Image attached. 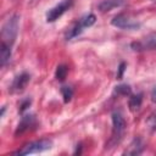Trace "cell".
Wrapping results in <instances>:
<instances>
[{
  "label": "cell",
  "instance_id": "6da1fadb",
  "mask_svg": "<svg viewBox=\"0 0 156 156\" xmlns=\"http://www.w3.org/2000/svg\"><path fill=\"white\" fill-rule=\"evenodd\" d=\"M18 26H20L18 15H12L4 22L1 27V45L12 48L18 33Z\"/></svg>",
  "mask_w": 156,
  "mask_h": 156
},
{
  "label": "cell",
  "instance_id": "7a4b0ae2",
  "mask_svg": "<svg viewBox=\"0 0 156 156\" xmlns=\"http://www.w3.org/2000/svg\"><path fill=\"white\" fill-rule=\"evenodd\" d=\"M111 117H112V135L108 141V145H116L121 140V138L124 133L126 121H124V117L122 116V113L118 111L112 112Z\"/></svg>",
  "mask_w": 156,
  "mask_h": 156
},
{
  "label": "cell",
  "instance_id": "3957f363",
  "mask_svg": "<svg viewBox=\"0 0 156 156\" xmlns=\"http://www.w3.org/2000/svg\"><path fill=\"white\" fill-rule=\"evenodd\" d=\"M51 146H52V141L50 139H40V140H35L26 144L24 146L15 151L13 155H29V154L43 152L45 150L51 149Z\"/></svg>",
  "mask_w": 156,
  "mask_h": 156
},
{
  "label": "cell",
  "instance_id": "277c9868",
  "mask_svg": "<svg viewBox=\"0 0 156 156\" xmlns=\"http://www.w3.org/2000/svg\"><path fill=\"white\" fill-rule=\"evenodd\" d=\"M95 21H96V17H95V15H93V13H89V15L83 16L82 18H79V20L68 29V32L66 33V39L68 40V39L76 38L77 35H79V34L83 32L84 28H88V27L93 26V24L95 23Z\"/></svg>",
  "mask_w": 156,
  "mask_h": 156
},
{
  "label": "cell",
  "instance_id": "5b68a950",
  "mask_svg": "<svg viewBox=\"0 0 156 156\" xmlns=\"http://www.w3.org/2000/svg\"><path fill=\"white\" fill-rule=\"evenodd\" d=\"M73 1L74 0H62L57 5L51 7L46 12V22H55L56 20H58L67 10L71 9V6L73 5Z\"/></svg>",
  "mask_w": 156,
  "mask_h": 156
},
{
  "label": "cell",
  "instance_id": "8992f818",
  "mask_svg": "<svg viewBox=\"0 0 156 156\" xmlns=\"http://www.w3.org/2000/svg\"><path fill=\"white\" fill-rule=\"evenodd\" d=\"M111 24L117 28H121V29H136L140 27L139 22L134 21L133 18H130L129 16H127L124 13L116 15L111 21Z\"/></svg>",
  "mask_w": 156,
  "mask_h": 156
},
{
  "label": "cell",
  "instance_id": "52a82bcc",
  "mask_svg": "<svg viewBox=\"0 0 156 156\" xmlns=\"http://www.w3.org/2000/svg\"><path fill=\"white\" fill-rule=\"evenodd\" d=\"M132 48L134 50H152V49H156V33L154 34H150L145 38H143L141 40L139 41H135L132 44Z\"/></svg>",
  "mask_w": 156,
  "mask_h": 156
},
{
  "label": "cell",
  "instance_id": "ba28073f",
  "mask_svg": "<svg viewBox=\"0 0 156 156\" xmlns=\"http://www.w3.org/2000/svg\"><path fill=\"white\" fill-rule=\"evenodd\" d=\"M30 79V76L27 73V72H22L21 74H18L13 82H12V85H11V90L12 91H21L26 88V85L28 84Z\"/></svg>",
  "mask_w": 156,
  "mask_h": 156
},
{
  "label": "cell",
  "instance_id": "9c48e42d",
  "mask_svg": "<svg viewBox=\"0 0 156 156\" xmlns=\"http://www.w3.org/2000/svg\"><path fill=\"white\" fill-rule=\"evenodd\" d=\"M124 2L126 0H101L98 5V9L101 12H108L116 7H121L124 5Z\"/></svg>",
  "mask_w": 156,
  "mask_h": 156
},
{
  "label": "cell",
  "instance_id": "30bf717a",
  "mask_svg": "<svg viewBox=\"0 0 156 156\" xmlns=\"http://www.w3.org/2000/svg\"><path fill=\"white\" fill-rule=\"evenodd\" d=\"M33 124H34V116H32V115H29V116H24V117L21 119V122L18 123V127H17L15 134L18 135V134L24 133V132L28 130Z\"/></svg>",
  "mask_w": 156,
  "mask_h": 156
},
{
  "label": "cell",
  "instance_id": "8fae6325",
  "mask_svg": "<svg viewBox=\"0 0 156 156\" xmlns=\"http://www.w3.org/2000/svg\"><path fill=\"white\" fill-rule=\"evenodd\" d=\"M143 149H144V144L141 141L140 138H135L130 145L128 146V149L124 151V155H139L143 152Z\"/></svg>",
  "mask_w": 156,
  "mask_h": 156
},
{
  "label": "cell",
  "instance_id": "7c38bea8",
  "mask_svg": "<svg viewBox=\"0 0 156 156\" xmlns=\"http://www.w3.org/2000/svg\"><path fill=\"white\" fill-rule=\"evenodd\" d=\"M141 102H143V94L141 93L132 95L129 98V108H130V111L139 110V107L141 106Z\"/></svg>",
  "mask_w": 156,
  "mask_h": 156
},
{
  "label": "cell",
  "instance_id": "4fadbf2b",
  "mask_svg": "<svg viewBox=\"0 0 156 156\" xmlns=\"http://www.w3.org/2000/svg\"><path fill=\"white\" fill-rule=\"evenodd\" d=\"M67 73H68V67H67L66 65H60V66H57V68H56L55 77H56L57 80H63V79L66 78Z\"/></svg>",
  "mask_w": 156,
  "mask_h": 156
},
{
  "label": "cell",
  "instance_id": "5bb4252c",
  "mask_svg": "<svg viewBox=\"0 0 156 156\" xmlns=\"http://www.w3.org/2000/svg\"><path fill=\"white\" fill-rule=\"evenodd\" d=\"M61 94L63 96V101L65 102H68L71 99H72V95H73V90L71 87H61Z\"/></svg>",
  "mask_w": 156,
  "mask_h": 156
},
{
  "label": "cell",
  "instance_id": "9a60e30c",
  "mask_svg": "<svg viewBox=\"0 0 156 156\" xmlns=\"http://www.w3.org/2000/svg\"><path fill=\"white\" fill-rule=\"evenodd\" d=\"M116 93L127 96V95H130L132 90H130V87H129V85H127V84H122V85L116 87Z\"/></svg>",
  "mask_w": 156,
  "mask_h": 156
},
{
  "label": "cell",
  "instance_id": "2e32d148",
  "mask_svg": "<svg viewBox=\"0 0 156 156\" xmlns=\"http://www.w3.org/2000/svg\"><path fill=\"white\" fill-rule=\"evenodd\" d=\"M147 126L150 128V130H156V111L154 113H151L147 118Z\"/></svg>",
  "mask_w": 156,
  "mask_h": 156
},
{
  "label": "cell",
  "instance_id": "e0dca14e",
  "mask_svg": "<svg viewBox=\"0 0 156 156\" xmlns=\"http://www.w3.org/2000/svg\"><path fill=\"white\" fill-rule=\"evenodd\" d=\"M124 67H126V63H124V62H122V63L119 65V69H118V71H119V72H118V76H117L118 78H121V77H122V74H123V72H124Z\"/></svg>",
  "mask_w": 156,
  "mask_h": 156
},
{
  "label": "cell",
  "instance_id": "ac0fdd59",
  "mask_svg": "<svg viewBox=\"0 0 156 156\" xmlns=\"http://www.w3.org/2000/svg\"><path fill=\"white\" fill-rule=\"evenodd\" d=\"M151 100H152L154 102H156V87L154 88V90H152V93H151Z\"/></svg>",
  "mask_w": 156,
  "mask_h": 156
},
{
  "label": "cell",
  "instance_id": "d6986e66",
  "mask_svg": "<svg viewBox=\"0 0 156 156\" xmlns=\"http://www.w3.org/2000/svg\"><path fill=\"white\" fill-rule=\"evenodd\" d=\"M154 1H156V0H154Z\"/></svg>",
  "mask_w": 156,
  "mask_h": 156
}]
</instances>
